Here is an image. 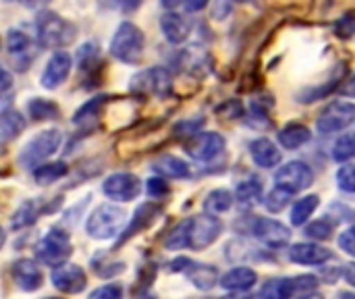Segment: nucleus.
<instances>
[{
    "label": "nucleus",
    "instance_id": "34",
    "mask_svg": "<svg viewBox=\"0 0 355 299\" xmlns=\"http://www.w3.org/2000/svg\"><path fill=\"white\" fill-rule=\"evenodd\" d=\"M291 196H293V194H289L287 189H283V187H275V189L266 196L264 206H266V210H268V212L279 214V212H283V210L289 206V198H291Z\"/></svg>",
    "mask_w": 355,
    "mask_h": 299
},
{
    "label": "nucleus",
    "instance_id": "6",
    "mask_svg": "<svg viewBox=\"0 0 355 299\" xmlns=\"http://www.w3.org/2000/svg\"><path fill=\"white\" fill-rule=\"evenodd\" d=\"M62 144V133L58 129H48L42 131L40 135H35L31 142H27L19 154V162L25 169H33L37 166L42 160H46L48 156H52Z\"/></svg>",
    "mask_w": 355,
    "mask_h": 299
},
{
    "label": "nucleus",
    "instance_id": "44",
    "mask_svg": "<svg viewBox=\"0 0 355 299\" xmlns=\"http://www.w3.org/2000/svg\"><path fill=\"white\" fill-rule=\"evenodd\" d=\"M335 33L339 35V37H352L355 33V17L354 15H345L339 23H337V27H335Z\"/></svg>",
    "mask_w": 355,
    "mask_h": 299
},
{
    "label": "nucleus",
    "instance_id": "43",
    "mask_svg": "<svg viewBox=\"0 0 355 299\" xmlns=\"http://www.w3.org/2000/svg\"><path fill=\"white\" fill-rule=\"evenodd\" d=\"M146 189H148V196L154 198V200L164 198L168 194V185H166L164 179H150L148 185H146Z\"/></svg>",
    "mask_w": 355,
    "mask_h": 299
},
{
    "label": "nucleus",
    "instance_id": "17",
    "mask_svg": "<svg viewBox=\"0 0 355 299\" xmlns=\"http://www.w3.org/2000/svg\"><path fill=\"white\" fill-rule=\"evenodd\" d=\"M289 258H291V262H297V264L318 266V264L329 262L333 258V252L329 248H322L316 244H295L289 250Z\"/></svg>",
    "mask_w": 355,
    "mask_h": 299
},
{
    "label": "nucleus",
    "instance_id": "26",
    "mask_svg": "<svg viewBox=\"0 0 355 299\" xmlns=\"http://www.w3.org/2000/svg\"><path fill=\"white\" fill-rule=\"evenodd\" d=\"M23 129H25V119L17 110H12V108L0 110V137L4 142L15 139L17 135L23 133Z\"/></svg>",
    "mask_w": 355,
    "mask_h": 299
},
{
    "label": "nucleus",
    "instance_id": "46",
    "mask_svg": "<svg viewBox=\"0 0 355 299\" xmlns=\"http://www.w3.org/2000/svg\"><path fill=\"white\" fill-rule=\"evenodd\" d=\"M181 2H183L187 12H200V10H204L208 6L210 0H181Z\"/></svg>",
    "mask_w": 355,
    "mask_h": 299
},
{
    "label": "nucleus",
    "instance_id": "29",
    "mask_svg": "<svg viewBox=\"0 0 355 299\" xmlns=\"http://www.w3.org/2000/svg\"><path fill=\"white\" fill-rule=\"evenodd\" d=\"M231 206H233V194L227 189H214L204 200V210L210 214H223L231 210Z\"/></svg>",
    "mask_w": 355,
    "mask_h": 299
},
{
    "label": "nucleus",
    "instance_id": "40",
    "mask_svg": "<svg viewBox=\"0 0 355 299\" xmlns=\"http://www.w3.org/2000/svg\"><path fill=\"white\" fill-rule=\"evenodd\" d=\"M331 233H333V227H331V223H327V221L312 223V225L306 229V235H308V237H312V239H322V241L329 239Z\"/></svg>",
    "mask_w": 355,
    "mask_h": 299
},
{
    "label": "nucleus",
    "instance_id": "51",
    "mask_svg": "<svg viewBox=\"0 0 355 299\" xmlns=\"http://www.w3.org/2000/svg\"><path fill=\"white\" fill-rule=\"evenodd\" d=\"M46 2H50V0H23V4H25V6H29V8L42 6V4H46Z\"/></svg>",
    "mask_w": 355,
    "mask_h": 299
},
{
    "label": "nucleus",
    "instance_id": "35",
    "mask_svg": "<svg viewBox=\"0 0 355 299\" xmlns=\"http://www.w3.org/2000/svg\"><path fill=\"white\" fill-rule=\"evenodd\" d=\"M333 158L337 162H345V160L355 158V133L343 135V137H339L335 142V146H333Z\"/></svg>",
    "mask_w": 355,
    "mask_h": 299
},
{
    "label": "nucleus",
    "instance_id": "38",
    "mask_svg": "<svg viewBox=\"0 0 355 299\" xmlns=\"http://www.w3.org/2000/svg\"><path fill=\"white\" fill-rule=\"evenodd\" d=\"M337 185L347 194H355V164H345L337 171Z\"/></svg>",
    "mask_w": 355,
    "mask_h": 299
},
{
    "label": "nucleus",
    "instance_id": "50",
    "mask_svg": "<svg viewBox=\"0 0 355 299\" xmlns=\"http://www.w3.org/2000/svg\"><path fill=\"white\" fill-rule=\"evenodd\" d=\"M123 2V6H125V10H135L144 0H121Z\"/></svg>",
    "mask_w": 355,
    "mask_h": 299
},
{
    "label": "nucleus",
    "instance_id": "19",
    "mask_svg": "<svg viewBox=\"0 0 355 299\" xmlns=\"http://www.w3.org/2000/svg\"><path fill=\"white\" fill-rule=\"evenodd\" d=\"M158 214H160V206H158V204H152V202H148V204H141V206L135 210L131 225H129V227L123 231V235L119 237V244H116V246H123V244H127L131 237L139 235L144 229H148V227L154 223V219H156Z\"/></svg>",
    "mask_w": 355,
    "mask_h": 299
},
{
    "label": "nucleus",
    "instance_id": "32",
    "mask_svg": "<svg viewBox=\"0 0 355 299\" xmlns=\"http://www.w3.org/2000/svg\"><path fill=\"white\" fill-rule=\"evenodd\" d=\"M262 296L272 299H285L291 298V296H297L295 281H293V279H277V281H270V283L262 289Z\"/></svg>",
    "mask_w": 355,
    "mask_h": 299
},
{
    "label": "nucleus",
    "instance_id": "11",
    "mask_svg": "<svg viewBox=\"0 0 355 299\" xmlns=\"http://www.w3.org/2000/svg\"><path fill=\"white\" fill-rule=\"evenodd\" d=\"M225 137L220 133H214V131H208V133H196L191 135V142L187 144V154L193 158V160H200V162H208V160H214L218 154H223L225 150Z\"/></svg>",
    "mask_w": 355,
    "mask_h": 299
},
{
    "label": "nucleus",
    "instance_id": "45",
    "mask_svg": "<svg viewBox=\"0 0 355 299\" xmlns=\"http://www.w3.org/2000/svg\"><path fill=\"white\" fill-rule=\"evenodd\" d=\"M10 92H12V75L0 65V102L8 100Z\"/></svg>",
    "mask_w": 355,
    "mask_h": 299
},
{
    "label": "nucleus",
    "instance_id": "48",
    "mask_svg": "<svg viewBox=\"0 0 355 299\" xmlns=\"http://www.w3.org/2000/svg\"><path fill=\"white\" fill-rule=\"evenodd\" d=\"M341 94L343 96H347V98H355V73L343 83V87H341Z\"/></svg>",
    "mask_w": 355,
    "mask_h": 299
},
{
    "label": "nucleus",
    "instance_id": "31",
    "mask_svg": "<svg viewBox=\"0 0 355 299\" xmlns=\"http://www.w3.org/2000/svg\"><path fill=\"white\" fill-rule=\"evenodd\" d=\"M235 196L241 204L245 206H252L256 202L262 200V183L258 179H248V181H241L235 189Z\"/></svg>",
    "mask_w": 355,
    "mask_h": 299
},
{
    "label": "nucleus",
    "instance_id": "25",
    "mask_svg": "<svg viewBox=\"0 0 355 299\" xmlns=\"http://www.w3.org/2000/svg\"><path fill=\"white\" fill-rule=\"evenodd\" d=\"M312 133L306 125H300V123H293V125H287L285 129H281L279 133V142L283 148L287 150H297L302 146H306L310 142Z\"/></svg>",
    "mask_w": 355,
    "mask_h": 299
},
{
    "label": "nucleus",
    "instance_id": "9",
    "mask_svg": "<svg viewBox=\"0 0 355 299\" xmlns=\"http://www.w3.org/2000/svg\"><path fill=\"white\" fill-rule=\"evenodd\" d=\"M171 271L173 273H183L193 287H198L200 291H210L216 283H218V271L210 264H198L191 262L189 258H177L171 262Z\"/></svg>",
    "mask_w": 355,
    "mask_h": 299
},
{
    "label": "nucleus",
    "instance_id": "10",
    "mask_svg": "<svg viewBox=\"0 0 355 299\" xmlns=\"http://www.w3.org/2000/svg\"><path fill=\"white\" fill-rule=\"evenodd\" d=\"M312 183H314V171L300 160H293L277 171V187H283L289 194L304 191Z\"/></svg>",
    "mask_w": 355,
    "mask_h": 299
},
{
    "label": "nucleus",
    "instance_id": "18",
    "mask_svg": "<svg viewBox=\"0 0 355 299\" xmlns=\"http://www.w3.org/2000/svg\"><path fill=\"white\" fill-rule=\"evenodd\" d=\"M160 29L171 44H183L191 33V19L179 12H164L160 19Z\"/></svg>",
    "mask_w": 355,
    "mask_h": 299
},
{
    "label": "nucleus",
    "instance_id": "3",
    "mask_svg": "<svg viewBox=\"0 0 355 299\" xmlns=\"http://www.w3.org/2000/svg\"><path fill=\"white\" fill-rule=\"evenodd\" d=\"M127 214L123 208H116L114 204H104L94 210V214L85 223V231L94 239H112L119 235L125 227Z\"/></svg>",
    "mask_w": 355,
    "mask_h": 299
},
{
    "label": "nucleus",
    "instance_id": "20",
    "mask_svg": "<svg viewBox=\"0 0 355 299\" xmlns=\"http://www.w3.org/2000/svg\"><path fill=\"white\" fill-rule=\"evenodd\" d=\"M12 277H15V283L23 291H37L44 285V275H42L40 266L33 260H27V258L19 260L12 266Z\"/></svg>",
    "mask_w": 355,
    "mask_h": 299
},
{
    "label": "nucleus",
    "instance_id": "33",
    "mask_svg": "<svg viewBox=\"0 0 355 299\" xmlns=\"http://www.w3.org/2000/svg\"><path fill=\"white\" fill-rule=\"evenodd\" d=\"M92 268L98 277L102 279H112L116 275H121L125 271V264H116V262H108V256H96L92 260Z\"/></svg>",
    "mask_w": 355,
    "mask_h": 299
},
{
    "label": "nucleus",
    "instance_id": "14",
    "mask_svg": "<svg viewBox=\"0 0 355 299\" xmlns=\"http://www.w3.org/2000/svg\"><path fill=\"white\" fill-rule=\"evenodd\" d=\"M252 233L256 235V239H260L262 244H266L270 248H283L291 239V231L283 223L272 221V219H258V221H254Z\"/></svg>",
    "mask_w": 355,
    "mask_h": 299
},
{
    "label": "nucleus",
    "instance_id": "37",
    "mask_svg": "<svg viewBox=\"0 0 355 299\" xmlns=\"http://www.w3.org/2000/svg\"><path fill=\"white\" fill-rule=\"evenodd\" d=\"M166 248L168 250H185L187 248V225H185V221L179 223L171 231V235L166 237Z\"/></svg>",
    "mask_w": 355,
    "mask_h": 299
},
{
    "label": "nucleus",
    "instance_id": "12",
    "mask_svg": "<svg viewBox=\"0 0 355 299\" xmlns=\"http://www.w3.org/2000/svg\"><path fill=\"white\" fill-rule=\"evenodd\" d=\"M102 191L110 198V200H116V202H131L139 196L141 191V183L135 175L131 173H114L110 175L104 185H102Z\"/></svg>",
    "mask_w": 355,
    "mask_h": 299
},
{
    "label": "nucleus",
    "instance_id": "39",
    "mask_svg": "<svg viewBox=\"0 0 355 299\" xmlns=\"http://www.w3.org/2000/svg\"><path fill=\"white\" fill-rule=\"evenodd\" d=\"M204 125V119H189V121H181L175 125L173 133L177 137H191L200 131V127Z\"/></svg>",
    "mask_w": 355,
    "mask_h": 299
},
{
    "label": "nucleus",
    "instance_id": "8",
    "mask_svg": "<svg viewBox=\"0 0 355 299\" xmlns=\"http://www.w3.org/2000/svg\"><path fill=\"white\" fill-rule=\"evenodd\" d=\"M352 123H355V104L333 102L320 112L316 127L322 135H331V133H339V131L347 129Z\"/></svg>",
    "mask_w": 355,
    "mask_h": 299
},
{
    "label": "nucleus",
    "instance_id": "30",
    "mask_svg": "<svg viewBox=\"0 0 355 299\" xmlns=\"http://www.w3.org/2000/svg\"><path fill=\"white\" fill-rule=\"evenodd\" d=\"M27 110H29L33 121H48V119H58L60 117L58 106L54 102H50V100H44V98H33L27 104Z\"/></svg>",
    "mask_w": 355,
    "mask_h": 299
},
{
    "label": "nucleus",
    "instance_id": "13",
    "mask_svg": "<svg viewBox=\"0 0 355 299\" xmlns=\"http://www.w3.org/2000/svg\"><path fill=\"white\" fill-rule=\"evenodd\" d=\"M52 285L60 291V293H69V296H77L85 289L87 285V277L83 273L81 266L77 264H58L52 271Z\"/></svg>",
    "mask_w": 355,
    "mask_h": 299
},
{
    "label": "nucleus",
    "instance_id": "47",
    "mask_svg": "<svg viewBox=\"0 0 355 299\" xmlns=\"http://www.w3.org/2000/svg\"><path fill=\"white\" fill-rule=\"evenodd\" d=\"M231 12V0H218L214 6V19H225Z\"/></svg>",
    "mask_w": 355,
    "mask_h": 299
},
{
    "label": "nucleus",
    "instance_id": "5",
    "mask_svg": "<svg viewBox=\"0 0 355 299\" xmlns=\"http://www.w3.org/2000/svg\"><path fill=\"white\" fill-rule=\"evenodd\" d=\"M185 225H187V248L196 252H202L208 246H212L223 233V223L216 219V214L210 212L187 219Z\"/></svg>",
    "mask_w": 355,
    "mask_h": 299
},
{
    "label": "nucleus",
    "instance_id": "16",
    "mask_svg": "<svg viewBox=\"0 0 355 299\" xmlns=\"http://www.w3.org/2000/svg\"><path fill=\"white\" fill-rule=\"evenodd\" d=\"M69 73H71V56L67 52H56L48 60V65H46V69H44V73L40 77V83L46 89H56L60 83H64Z\"/></svg>",
    "mask_w": 355,
    "mask_h": 299
},
{
    "label": "nucleus",
    "instance_id": "52",
    "mask_svg": "<svg viewBox=\"0 0 355 299\" xmlns=\"http://www.w3.org/2000/svg\"><path fill=\"white\" fill-rule=\"evenodd\" d=\"M4 241H6V233H4V229L0 227V250H2V246H4Z\"/></svg>",
    "mask_w": 355,
    "mask_h": 299
},
{
    "label": "nucleus",
    "instance_id": "27",
    "mask_svg": "<svg viewBox=\"0 0 355 299\" xmlns=\"http://www.w3.org/2000/svg\"><path fill=\"white\" fill-rule=\"evenodd\" d=\"M318 204H320L318 196H306V198L297 200V202L293 204V208H291V225H293V227L306 225L308 219L316 212Z\"/></svg>",
    "mask_w": 355,
    "mask_h": 299
},
{
    "label": "nucleus",
    "instance_id": "1",
    "mask_svg": "<svg viewBox=\"0 0 355 299\" xmlns=\"http://www.w3.org/2000/svg\"><path fill=\"white\" fill-rule=\"evenodd\" d=\"M35 35L42 48H64L75 40L77 29L71 21L62 19L60 15L44 10L35 19Z\"/></svg>",
    "mask_w": 355,
    "mask_h": 299
},
{
    "label": "nucleus",
    "instance_id": "41",
    "mask_svg": "<svg viewBox=\"0 0 355 299\" xmlns=\"http://www.w3.org/2000/svg\"><path fill=\"white\" fill-rule=\"evenodd\" d=\"M123 296V287L119 283H108L104 287H98L96 291H92V299H119Z\"/></svg>",
    "mask_w": 355,
    "mask_h": 299
},
{
    "label": "nucleus",
    "instance_id": "2",
    "mask_svg": "<svg viewBox=\"0 0 355 299\" xmlns=\"http://www.w3.org/2000/svg\"><path fill=\"white\" fill-rule=\"evenodd\" d=\"M144 46H146L144 31L135 23L125 21L119 25L110 42V52L123 65H139L144 58Z\"/></svg>",
    "mask_w": 355,
    "mask_h": 299
},
{
    "label": "nucleus",
    "instance_id": "24",
    "mask_svg": "<svg viewBox=\"0 0 355 299\" xmlns=\"http://www.w3.org/2000/svg\"><path fill=\"white\" fill-rule=\"evenodd\" d=\"M154 173L162 175L164 179H185L189 177V166L185 160L177 158V156H162L152 164Z\"/></svg>",
    "mask_w": 355,
    "mask_h": 299
},
{
    "label": "nucleus",
    "instance_id": "49",
    "mask_svg": "<svg viewBox=\"0 0 355 299\" xmlns=\"http://www.w3.org/2000/svg\"><path fill=\"white\" fill-rule=\"evenodd\" d=\"M343 277H345V281H347L352 287H355V262L354 264H347V268H345Z\"/></svg>",
    "mask_w": 355,
    "mask_h": 299
},
{
    "label": "nucleus",
    "instance_id": "15",
    "mask_svg": "<svg viewBox=\"0 0 355 299\" xmlns=\"http://www.w3.org/2000/svg\"><path fill=\"white\" fill-rule=\"evenodd\" d=\"M6 46H8V54L10 58L19 65L21 71L27 69V65L35 58V52H33V42L31 37L21 31V29H10L8 31V37H6Z\"/></svg>",
    "mask_w": 355,
    "mask_h": 299
},
{
    "label": "nucleus",
    "instance_id": "22",
    "mask_svg": "<svg viewBox=\"0 0 355 299\" xmlns=\"http://www.w3.org/2000/svg\"><path fill=\"white\" fill-rule=\"evenodd\" d=\"M106 100H108V98L102 96V98H94V100H89L87 104H83V106L75 112L73 123L79 125V127H83V129H87V131L96 129V127L100 125V121H102V110H104Z\"/></svg>",
    "mask_w": 355,
    "mask_h": 299
},
{
    "label": "nucleus",
    "instance_id": "7",
    "mask_svg": "<svg viewBox=\"0 0 355 299\" xmlns=\"http://www.w3.org/2000/svg\"><path fill=\"white\" fill-rule=\"evenodd\" d=\"M173 79L171 73L164 67H152L146 71H139L131 79V92L137 96H158L164 98L171 94Z\"/></svg>",
    "mask_w": 355,
    "mask_h": 299
},
{
    "label": "nucleus",
    "instance_id": "42",
    "mask_svg": "<svg viewBox=\"0 0 355 299\" xmlns=\"http://www.w3.org/2000/svg\"><path fill=\"white\" fill-rule=\"evenodd\" d=\"M339 248L347 254V256H354L355 258V225L349 227L347 231L341 233L339 237Z\"/></svg>",
    "mask_w": 355,
    "mask_h": 299
},
{
    "label": "nucleus",
    "instance_id": "53",
    "mask_svg": "<svg viewBox=\"0 0 355 299\" xmlns=\"http://www.w3.org/2000/svg\"><path fill=\"white\" fill-rule=\"evenodd\" d=\"M0 44H2V42H0Z\"/></svg>",
    "mask_w": 355,
    "mask_h": 299
},
{
    "label": "nucleus",
    "instance_id": "23",
    "mask_svg": "<svg viewBox=\"0 0 355 299\" xmlns=\"http://www.w3.org/2000/svg\"><path fill=\"white\" fill-rule=\"evenodd\" d=\"M256 283H258V275L245 266L233 268L220 279V287L227 291H250Z\"/></svg>",
    "mask_w": 355,
    "mask_h": 299
},
{
    "label": "nucleus",
    "instance_id": "36",
    "mask_svg": "<svg viewBox=\"0 0 355 299\" xmlns=\"http://www.w3.org/2000/svg\"><path fill=\"white\" fill-rule=\"evenodd\" d=\"M35 219H37V206H35V202H25V204L17 210V214H15V219H12V229L29 227V225L35 223Z\"/></svg>",
    "mask_w": 355,
    "mask_h": 299
},
{
    "label": "nucleus",
    "instance_id": "4",
    "mask_svg": "<svg viewBox=\"0 0 355 299\" xmlns=\"http://www.w3.org/2000/svg\"><path fill=\"white\" fill-rule=\"evenodd\" d=\"M73 254L71 237L62 229H50L44 239L37 241L35 246V258L46 264V266H58L64 264Z\"/></svg>",
    "mask_w": 355,
    "mask_h": 299
},
{
    "label": "nucleus",
    "instance_id": "21",
    "mask_svg": "<svg viewBox=\"0 0 355 299\" xmlns=\"http://www.w3.org/2000/svg\"><path fill=\"white\" fill-rule=\"evenodd\" d=\"M250 154L254 158V162L262 169H275L281 164V150L275 146V142L266 139V137H258L250 144Z\"/></svg>",
    "mask_w": 355,
    "mask_h": 299
},
{
    "label": "nucleus",
    "instance_id": "28",
    "mask_svg": "<svg viewBox=\"0 0 355 299\" xmlns=\"http://www.w3.org/2000/svg\"><path fill=\"white\" fill-rule=\"evenodd\" d=\"M69 173V166L64 162H50V164H42L33 171V179L37 185H50L58 179H62Z\"/></svg>",
    "mask_w": 355,
    "mask_h": 299
}]
</instances>
